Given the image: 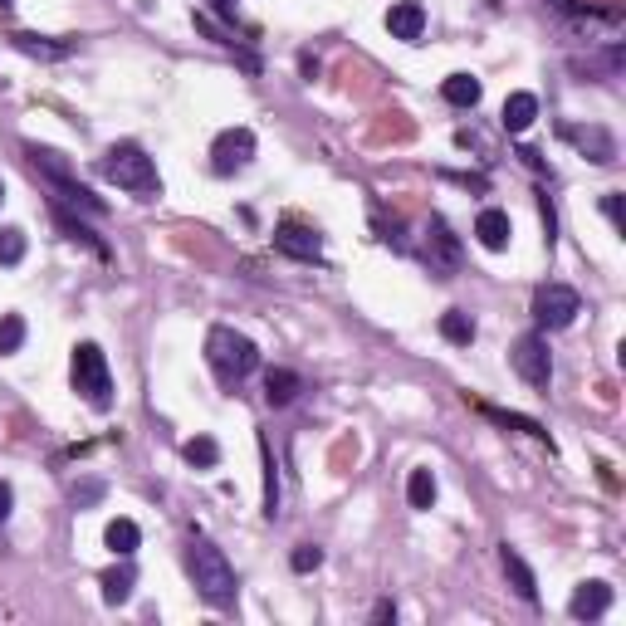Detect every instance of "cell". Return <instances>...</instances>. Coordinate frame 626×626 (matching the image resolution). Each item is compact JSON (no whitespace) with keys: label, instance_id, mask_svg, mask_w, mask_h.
Segmentation results:
<instances>
[{"label":"cell","instance_id":"obj_1","mask_svg":"<svg viewBox=\"0 0 626 626\" xmlns=\"http://www.w3.org/2000/svg\"><path fill=\"white\" fill-rule=\"evenodd\" d=\"M103 177L113 181V186H123V191L137 196V201H157V196H162L157 162H152L137 142H118V147H108V157H103Z\"/></svg>","mask_w":626,"mask_h":626},{"label":"cell","instance_id":"obj_2","mask_svg":"<svg viewBox=\"0 0 626 626\" xmlns=\"http://www.w3.org/2000/svg\"><path fill=\"white\" fill-rule=\"evenodd\" d=\"M186 573L196 582V592L211 602V607H230L235 602V568L225 563V553L211 538H196L186 548Z\"/></svg>","mask_w":626,"mask_h":626},{"label":"cell","instance_id":"obj_3","mask_svg":"<svg viewBox=\"0 0 626 626\" xmlns=\"http://www.w3.org/2000/svg\"><path fill=\"white\" fill-rule=\"evenodd\" d=\"M206 362H211V372L221 377L225 387H240L260 367V348L245 333H235V328H211L206 333Z\"/></svg>","mask_w":626,"mask_h":626},{"label":"cell","instance_id":"obj_4","mask_svg":"<svg viewBox=\"0 0 626 626\" xmlns=\"http://www.w3.org/2000/svg\"><path fill=\"white\" fill-rule=\"evenodd\" d=\"M69 377H74V392L93 406V411H108L113 406V372L98 343H79L74 362H69Z\"/></svg>","mask_w":626,"mask_h":626},{"label":"cell","instance_id":"obj_5","mask_svg":"<svg viewBox=\"0 0 626 626\" xmlns=\"http://www.w3.org/2000/svg\"><path fill=\"white\" fill-rule=\"evenodd\" d=\"M514 372L534 387L538 397H548V382H553V358H548V338L543 333H524L519 343H514Z\"/></svg>","mask_w":626,"mask_h":626},{"label":"cell","instance_id":"obj_6","mask_svg":"<svg viewBox=\"0 0 626 626\" xmlns=\"http://www.w3.org/2000/svg\"><path fill=\"white\" fill-rule=\"evenodd\" d=\"M578 313H582V299L573 284H538V294H534L538 328H568Z\"/></svg>","mask_w":626,"mask_h":626},{"label":"cell","instance_id":"obj_7","mask_svg":"<svg viewBox=\"0 0 626 626\" xmlns=\"http://www.w3.org/2000/svg\"><path fill=\"white\" fill-rule=\"evenodd\" d=\"M250 157H255V133H250V128H230V133H221L211 142V172H216V177L245 172Z\"/></svg>","mask_w":626,"mask_h":626},{"label":"cell","instance_id":"obj_8","mask_svg":"<svg viewBox=\"0 0 626 626\" xmlns=\"http://www.w3.org/2000/svg\"><path fill=\"white\" fill-rule=\"evenodd\" d=\"M421 255H426V265H431L436 279H450V274L460 269V240L450 235V225L441 221V216L426 221V250H421Z\"/></svg>","mask_w":626,"mask_h":626},{"label":"cell","instance_id":"obj_9","mask_svg":"<svg viewBox=\"0 0 626 626\" xmlns=\"http://www.w3.org/2000/svg\"><path fill=\"white\" fill-rule=\"evenodd\" d=\"M274 250L279 255H289V260H323V240H318V230L309 225H279L274 230Z\"/></svg>","mask_w":626,"mask_h":626},{"label":"cell","instance_id":"obj_10","mask_svg":"<svg viewBox=\"0 0 626 626\" xmlns=\"http://www.w3.org/2000/svg\"><path fill=\"white\" fill-rule=\"evenodd\" d=\"M607 607H612V582L592 578V582H578V592H573V602H568V617H573V622H597Z\"/></svg>","mask_w":626,"mask_h":626},{"label":"cell","instance_id":"obj_11","mask_svg":"<svg viewBox=\"0 0 626 626\" xmlns=\"http://www.w3.org/2000/svg\"><path fill=\"white\" fill-rule=\"evenodd\" d=\"M387 30H392V40H402V45H421V35H426V10H421V0H397V5L387 10Z\"/></svg>","mask_w":626,"mask_h":626},{"label":"cell","instance_id":"obj_12","mask_svg":"<svg viewBox=\"0 0 626 626\" xmlns=\"http://www.w3.org/2000/svg\"><path fill=\"white\" fill-rule=\"evenodd\" d=\"M563 137H568L573 147H582L597 167H612V162H617V137L607 133V128H563Z\"/></svg>","mask_w":626,"mask_h":626},{"label":"cell","instance_id":"obj_13","mask_svg":"<svg viewBox=\"0 0 626 626\" xmlns=\"http://www.w3.org/2000/svg\"><path fill=\"white\" fill-rule=\"evenodd\" d=\"M499 563H504V578H509V587L524 597V602H538V578L534 568L524 563V553L514 548V543H499Z\"/></svg>","mask_w":626,"mask_h":626},{"label":"cell","instance_id":"obj_14","mask_svg":"<svg viewBox=\"0 0 626 626\" xmlns=\"http://www.w3.org/2000/svg\"><path fill=\"white\" fill-rule=\"evenodd\" d=\"M10 45L20 49V54H30V59H45V64H54V59H69L74 54V40H49V35H30V30H15L10 35Z\"/></svg>","mask_w":626,"mask_h":626},{"label":"cell","instance_id":"obj_15","mask_svg":"<svg viewBox=\"0 0 626 626\" xmlns=\"http://www.w3.org/2000/svg\"><path fill=\"white\" fill-rule=\"evenodd\" d=\"M534 118H538V98L534 93H509V98H504V118H499V123H504V133H529V128H534Z\"/></svg>","mask_w":626,"mask_h":626},{"label":"cell","instance_id":"obj_16","mask_svg":"<svg viewBox=\"0 0 626 626\" xmlns=\"http://www.w3.org/2000/svg\"><path fill=\"white\" fill-rule=\"evenodd\" d=\"M475 235H480V245H485V250H509V235H514V225H509V216H504L499 206H490V211H480Z\"/></svg>","mask_w":626,"mask_h":626},{"label":"cell","instance_id":"obj_17","mask_svg":"<svg viewBox=\"0 0 626 626\" xmlns=\"http://www.w3.org/2000/svg\"><path fill=\"white\" fill-rule=\"evenodd\" d=\"M25 157H30V162H35V172H45V177L54 181V186H59V181H69V177H74V172H69V157H64V152H54V147H40V142H25Z\"/></svg>","mask_w":626,"mask_h":626},{"label":"cell","instance_id":"obj_18","mask_svg":"<svg viewBox=\"0 0 626 626\" xmlns=\"http://www.w3.org/2000/svg\"><path fill=\"white\" fill-rule=\"evenodd\" d=\"M103 543H108L113 558H133L137 543H142V529H137L133 519H113V524L103 529Z\"/></svg>","mask_w":626,"mask_h":626},{"label":"cell","instance_id":"obj_19","mask_svg":"<svg viewBox=\"0 0 626 626\" xmlns=\"http://www.w3.org/2000/svg\"><path fill=\"white\" fill-rule=\"evenodd\" d=\"M299 392H304V382H299V372H289V367H274L265 377V402L269 406H289Z\"/></svg>","mask_w":626,"mask_h":626},{"label":"cell","instance_id":"obj_20","mask_svg":"<svg viewBox=\"0 0 626 626\" xmlns=\"http://www.w3.org/2000/svg\"><path fill=\"white\" fill-rule=\"evenodd\" d=\"M54 221H59V230H64L74 245H89L98 260H108V245H103V240H98V235H93V230L79 221V216H69V211H59V206H54Z\"/></svg>","mask_w":626,"mask_h":626},{"label":"cell","instance_id":"obj_21","mask_svg":"<svg viewBox=\"0 0 626 626\" xmlns=\"http://www.w3.org/2000/svg\"><path fill=\"white\" fill-rule=\"evenodd\" d=\"M441 338L455 343V348H470V343H475V318H470V313H460V309L441 313Z\"/></svg>","mask_w":626,"mask_h":626},{"label":"cell","instance_id":"obj_22","mask_svg":"<svg viewBox=\"0 0 626 626\" xmlns=\"http://www.w3.org/2000/svg\"><path fill=\"white\" fill-rule=\"evenodd\" d=\"M133 582H137V573L128 563L113 568V573H103V602H108V607H123V602L133 597Z\"/></svg>","mask_w":626,"mask_h":626},{"label":"cell","instance_id":"obj_23","mask_svg":"<svg viewBox=\"0 0 626 626\" xmlns=\"http://www.w3.org/2000/svg\"><path fill=\"white\" fill-rule=\"evenodd\" d=\"M441 93H446V103H455V108H475L480 103V79H470V74H450L446 84H441Z\"/></svg>","mask_w":626,"mask_h":626},{"label":"cell","instance_id":"obj_24","mask_svg":"<svg viewBox=\"0 0 626 626\" xmlns=\"http://www.w3.org/2000/svg\"><path fill=\"white\" fill-rule=\"evenodd\" d=\"M406 499H411V509H431V504H436V475H431V470H411Z\"/></svg>","mask_w":626,"mask_h":626},{"label":"cell","instance_id":"obj_25","mask_svg":"<svg viewBox=\"0 0 626 626\" xmlns=\"http://www.w3.org/2000/svg\"><path fill=\"white\" fill-rule=\"evenodd\" d=\"M181 455H186V465H201V470H216V465H221V446H216L211 436H196V441H186V446H181Z\"/></svg>","mask_w":626,"mask_h":626},{"label":"cell","instance_id":"obj_26","mask_svg":"<svg viewBox=\"0 0 626 626\" xmlns=\"http://www.w3.org/2000/svg\"><path fill=\"white\" fill-rule=\"evenodd\" d=\"M485 416H490L494 426H509V431H529L534 441H548V431L538 426V421H529V416H514V411H499V406H480Z\"/></svg>","mask_w":626,"mask_h":626},{"label":"cell","instance_id":"obj_27","mask_svg":"<svg viewBox=\"0 0 626 626\" xmlns=\"http://www.w3.org/2000/svg\"><path fill=\"white\" fill-rule=\"evenodd\" d=\"M25 348V318L20 313H5L0 318V358H10V353H20Z\"/></svg>","mask_w":626,"mask_h":626},{"label":"cell","instance_id":"obj_28","mask_svg":"<svg viewBox=\"0 0 626 626\" xmlns=\"http://www.w3.org/2000/svg\"><path fill=\"white\" fill-rule=\"evenodd\" d=\"M260 460H265V514L274 519L279 514V470H274V455H269L265 436H260Z\"/></svg>","mask_w":626,"mask_h":626},{"label":"cell","instance_id":"obj_29","mask_svg":"<svg viewBox=\"0 0 626 626\" xmlns=\"http://www.w3.org/2000/svg\"><path fill=\"white\" fill-rule=\"evenodd\" d=\"M20 260H25V230L5 225L0 230V265H20Z\"/></svg>","mask_w":626,"mask_h":626},{"label":"cell","instance_id":"obj_30","mask_svg":"<svg viewBox=\"0 0 626 626\" xmlns=\"http://www.w3.org/2000/svg\"><path fill=\"white\" fill-rule=\"evenodd\" d=\"M318 563H323V548H318V543H299V548L289 553V568H294V573H313Z\"/></svg>","mask_w":626,"mask_h":626},{"label":"cell","instance_id":"obj_31","mask_svg":"<svg viewBox=\"0 0 626 626\" xmlns=\"http://www.w3.org/2000/svg\"><path fill=\"white\" fill-rule=\"evenodd\" d=\"M602 211H607V221L622 230V191H607V196H602Z\"/></svg>","mask_w":626,"mask_h":626},{"label":"cell","instance_id":"obj_32","mask_svg":"<svg viewBox=\"0 0 626 626\" xmlns=\"http://www.w3.org/2000/svg\"><path fill=\"white\" fill-rule=\"evenodd\" d=\"M10 509H15V490H10V485L0 480V524L10 519Z\"/></svg>","mask_w":626,"mask_h":626},{"label":"cell","instance_id":"obj_33","mask_svg":"<svg viewBox=\"0 0 626 626\" xmlns=\"http://www.w3.org/2000/svg\"><path fill=\"white\" fill-rule=\"evenodd\" d=\"M98 494H103V485H98V480H93V485H84V490L74 494V504H93V499H98Z\"/></svg>","mask_w":626,"mask_h":626},{"label":"cell","instance_id":"obj_34","mask_svg":"<svg viewBox=\"0 0 626 626\" xmlns=\"http://www.w3.org/2000/svg\"><path fill=\"white\" fill-rule=\"evenodd\" d=\"M397 617V602H377V612H372V622H392Z\"/></svg>","mask_w":626,"mask_h":626},{"label":"cell","instance_id":"obj_35","mask_svg":"<svg viewBox=\"0 0 626 626\" xmlns=\"http://www.w3.org/2000/svg\"><path fill=\"white\" fill-rule=\"evenodd\" d=\"M0 201H5V181H0Z\"/></svg>","mask_w":626,"mask_h":626},{"label":"cell","instance_id":"obj_36","mask_svg":"<svg viewBox=\"0 0 626 626\" xmlns=\"http://www.w3.org/2000/svg\"><path fill=\"white\" fill-rule=\"evenodd\" d=\"M0 5H10V0H0Z\"/></svg>","mask_w":626,"mask_h":626}]
</instances>
